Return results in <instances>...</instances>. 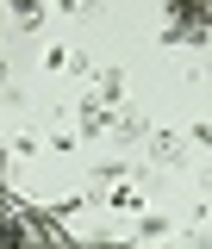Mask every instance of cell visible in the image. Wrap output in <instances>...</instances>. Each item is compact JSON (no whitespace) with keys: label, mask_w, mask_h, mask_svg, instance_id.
I'll list each match as a JSON object with an SVG mask.
<instances>
[{"label":"cell","mask_w":212,"mask_h":249,"mask_svg":"<svg viewBox=\"0 0 212 249\" xmlns=\"http://www.w3.org/2000/svg\"><path fill=\"white\" fill-rule=\"evenodd\" d=\"M212 0H169V37L175 44H206Z\"/></svg>","instance_id":"6da1fadb"},{"label":"cell","mask_w":212,"mask_h":249,"mask_svg":"<svg viewBox=\"0 0 212 249\" xmlns=\"http://www.w3.org/2000/svg\"><path fill=\"white\" fill-rule=\"evenodd\" d=\"M6 6H13L25 25H38V19H44V0H6Z\"/></svg>","instance_id":"7a4b0ae2"}]
</instances>
